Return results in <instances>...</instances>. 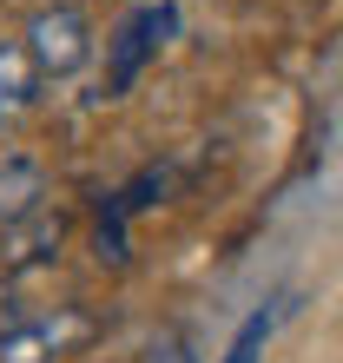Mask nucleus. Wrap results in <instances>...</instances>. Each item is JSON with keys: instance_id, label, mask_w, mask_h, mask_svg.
Masks as SVG:
<instances>
[{"instance_id": "obj_1", "label": "nucleus", "mask_w": 343, "mask_h": 363, "mask_svg": "<svg viewBox=\"0 0 343 363\" xmlns=\"http://www.w3.org/2000/svg\"><path fill=\"white\" fill-rule=\"evenodd\" d=\"M20 40H27L33 67L47 79H73V73H86V60H93V20H86L79 7H67V0L40 7Z\"/></svg>"}, {"instance_id": "obj_2", "label": "nucleus", "mask_w": 343, "mask_h": 363, "mask_svg": "<svg viewBox=\"0 0 343 363\" xmlns=\"http://www.w3.org/2000/svg\"><path fill=\"white\" fill-rule=\"evenodd\" d=\"M93 337H99V317L86 304H53L0 344V363H60V357H79Z\"/></svg>"}, {"instance_id": "obj_3", "label": "nucleus", "mask_w": 343, "mask_h": 363, "mask_svg": "<svg viewBox=\"0 0 343 363\" xmlns=\"http://www.w3.org/2000/svg\"><path fill=\"white\" fill-rule=\"evenodd\" d=\"M179 27V7H139L133 20H119V33H113V47H106V93H125L139 79V67L165 47V33Z\"/></svg>"}, {"instance_id": "obj_4", "label": "nucleus", "mask_w": 343, "mask_h": 363, "mask_svg": "<svg viewBox=\"0 0 343 363\" xmlns=\"http://www.w3.org/2000/svg\"><path fill=\"white\" fill-rule=\"evenodd\" d=\"M40 93H47V73L33 67L27 40H0V125L27 119L40 106Z\"/></svg>"}, {"instance_id": "obj_5", "label": "nucleus", "mask_w": 343, "mask_h": 363, "mask_svg": "<svg viewBox=\"0 0 343 363\" xmlns=\"http://www.w3.org/2000/svg\"><path fill=\"white\" fill-rule=\"evenodd\" d=\"M40 199H47V172H40L33 159H0V231L40 218V211H47Z\"/></svg>"}, {"instance_id": "obj_6", "label": "nucleus", "mask_w": 343, "mask_h": 363, "mask_svg": "<svg viewBox=\"0 0 343 363\" xmlns=\"http://www.w3.org/2000/svg\"><path fill=\"white\" fill-rule=\"evenodd\" d=\"M60 238H67V218H60V211H40V218H27V225H13V231H7V251H0V258H7L13 271L47 264L53 251H60Z\"/></svg>"}, {"instance_id": "obj_7", "label": "nucleus", "mask_w": 343, "mask_h": 363, "mask_svg": "<svg viewBox=\"0 0 343 363\" xmlns=\"http://www.w3.org/2000/svg\"><path fill=\"white\" fill-rule=\"evenodd\" d=\"M271 330H277V311H251L244 324H238V337H231V350H225L218 363H257V350L271 344Z\"/></svg>"}, {"instance_id": "obj_8", "label": "nucleus", "mask_w": 343, "mask_h": 363, "mask_svg": "<svg viewBox=\"0 0 343 363\" xmlns=\"http://www.w3.org/2000/svg\"><path fill=\"white\" fill-rule=\"evenodd\" d=\"M33 324V304H27V291L13 284V277H0V344H7L13 330H27Z\"/></svg>"}]
</instances>
